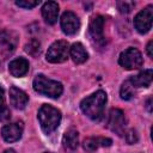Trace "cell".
Segmentation results:
<instances>
[{"mask_svg": "<svg viewBox=\"0 0 153 153\" xmlns=\"http://www.w3.org/2000/svg\"><path fill=\"white\" fill-rule=\"evenodd\" d=\"M106 100H108L106 93L99 90L93 94L84 98L80 103V109L92 121H100L104 115V108Z\"/></svg>", "mask_w": 153, "mask_h": 153, "instance_id": "cell-1", "label": "cell"}, {"mask_svg": "<svg viewBox=\"0 0 153 153\" xmlns=\"http://www.w3.org/2000/svg\"><path fill=\"white\" fill-rule=\"evenodd\" d=\"M41 128L44 133H53L61 122V111L49 104H43L37 114Z\"/></svg>", "mask_w": 153, "mask_h": 153, "instance_id": "cell-2", "label": "cell"}, {"mask_svg": "<svg viewBox=\"0 0 153 153\" xmlns=\"http://www.w3.org/2000/svg\"><path fill=\"white\" fill-rule=\"evenodd\" d=\"M32 85H33V90L36 92H38L39 94H43L45 97H49V98H59L63 91L61 82H59L56 80H51L43 74L36 75Z\"/></svg>", "mask_w": 153, "mask_h": 153, "instance_id": "cell-3", "label": "cell"}, {"mask_svg": "<svg viewBox=\"0 0 153 153\" xmlns=\"http://www.w3.org/2000/svg\"><path fill=\"white\" fill-rule=\"evenodd\" d=\"M69 56V44L67 41L60 39L54 42L47 51V61L51 63L65 62Z\"/></svg>", "mask_w": 153, "mask_h": 153, "instance_id": "cell-4", "label": "cell"}, {"mask_svg": "<svg viewBox=\"0 0 153 153\" xmlns=\"http://www.w3.org/2000/svg\"><path fill=\"white\" fill-rule=\"evenodd\" d=\"M142 62H143L142 61V55L135 48H128V49L123 50L120 54V57H118V63L124 69H128V71L136 69V68L141 67Z\"/></svg>", "mask_w": 153, "mask_h": 153, "instance_id": "cell-5", "label": "cell"}, {"mask_svg": "<svg viewBox=\"0 0 153 153\" xmlns=\"http://www.w3.org/2000/svg\"><path fill=\"white\" fill-rule=\"evenodd\" d=\"M152 19H153V5H148L135 16L134 26L140 33H146L152 27Z\"/></svg>", "mask_w": 153, "mask_h": 153, "instance_id": "cell-6", "label": "cell"}, {"mask_svg": "<svg viewBox=\"0 0 153 153\" xmlns=\"http://www.w3.org/2000/svg\"><path fill=\"white\" fill-rule=\"evenodd\" d=\"M108 128L115 134L122 136L126 128V116L120 109H111L108 118Z\"/></svg>", "mask_w": 153, "mask_h": 153, "instance_id": "cell-7", "label": "cell"}, {"mask_svg": "<svg viewBox=\"0 0 153 153\" xmlns=\"http://www.w3.org/2000/svg\"><path fill=\"white\" fill-rule=\"evenodd\" d=\"M60 24H61V29L62 31L66 33V35H74L79 31V27H80V20L79 18L76 17L75 13L71 12V11H66L62 17H61V20H60Z\"/></svg>", "mask_w": 153, "mask_h": 153, "instance_id": "cell-8", "label": "cell"}, {"mask_svg": "<svg viewBox=\"0 0 153 153\" xmlns=\"http://www.w3.org/2000/svg\"><path fill=\"white\" fill-rule=\"evenodd\" d=\"M104 18L102 16H96L91 19L88 25V32L92 41L97 44L104 43Z\"/></svg>", "mask_w": 153, "mask_h": 153, "instance_id": "cell-9", "label": "cell"}, {"mask_svg": "<svg viewBox=\"0 0 153 153\" xmlns=\"http://www.w3.org/2000/svg\"><path fill=\"white\" fill-rule=\"evenodd\" d=\"M23 134V123L22 122H16V123H10L4 126L1 130L2 139L6 142H16L22 137Z\"/></svg>", "mask_w": 153, "mask_h": 153, "instance_id": "cell-10", "label": "cell"}, {"mask_svg": "<svg viewBox=\"0 0 153 153\" xmlns=\"http://www.w3.org/2000/svg\"><path fill=\"white\" fill-rule=\"evenodd\" d=\"M10 102L16 109L22 110L27 105L29 97L23 90L18 88L16 86H12L10 88Z\"/></svg>", "mask_w": 153, "mask_h": 153, "instance_id": "cell-11", "label": "cell"}, {"mask_svg": "<svg viewBox=\"0 0 153 153\" xmlns=\"http://www.w3.org/2000/svg\"><path fill=\"white\" fill-rule=\"evenodd\" d=\"M8 71L16 78L24 76L27 73V71H29V61L26 59H24V57L14 59V60H12L10 62Z\"/></svg>", "mask_w": 153, "mask_h": 153, "instance_id": "cell-12", "label": "cell"}, {"mask_svg": "<svg viewBox=\"0 0 153 153\" xmlns=\"http://www.w3.org/2000/svg\"><path fill=\"white\" fill-rule=\"evenodd\" d=\"M42 16L45 20V23L53 25L57 22L59 17V5L55 1H48L42 7Z\"/></svg>", "mask_w": 153, "mask_h": 153, "instance_id": "cell-13", "label": "cell"}, {"mask_svg": "<svg viewBox=\"0 0 153 153\" xmlns=\"http://www.w3.org/2000/svg\"><path fill=\"white\" fill-rule=\"evenodd\" d=\"M69 56L72 57L73 62L76 63V65H80V63H84L87 59H88V54L86 51V49L84 48V45L79 42L76 43H73L71 47H69Z\"/></svg>", "mask_w": 153, "mask_h": 153, "instance_id": "cell-14", "label": "cell"}, {"mask_svg": "<svg viewBox=\"0 0 153 153\" xmlns=\"http://www.w3.org/2000/svg\"><path fill=\"white\" fill-rule=\"evenodd\" d=\"M152 78H153L152 69H146L131 76L129 81L134 87H148L152 84Z\"/></svg>", "mask_w": 153, "mask_h": 153, "instance_id": "cell-15", "label": "cell"}, {"mask_svg": "<svg viewBox=\"0 0 153 153\" xmlns=\"http://www.w3.org/2000/svg\"><path fill=\"white\" fill-rule=\"evenodd\" d=\"M62 143L65 149L68 153H73L76 148H78V143H79V135L78 131L74 129H69L65 133L63 137H62Z\"/></svg>", "mask_w": 153, "mask_h": 153, "instance_id": "cell-16", "label": "cell"}, {"mask_svg": "<svg viewBox=\"0 0 153 153\" xmlns=\"http://www.w3.org/2000/svg\"><path fill=\"white\" fill-rule=\"evenodd\" d=\"M111 140L108 137H87L84 140V148L87 152L96 151L99 146H110Z\"/></svg>", "mask_w": 153, "mask_h": 153, "instance_id": "cell-17", "label": "cell"}, {"mask_svg": "<svg viewBox=\"0 0 153 153\" xmlns=\"http://www.w3.org/2000/svg\"><path fill=\"white\" fill-rule=\"evenodd\" d=\"M120 94H121V98L124 100H129L134 97V86L130 84L129 80H127L122 84L121 90H120Z\"/></svg>", "mask_w": 153, "mask_h": 153, "instance_id": "cell-18", "label": "cell"}, {"mask_svg": "<svg viewBox=\"0 0 153 153\" xmlns=\"http://www.w3.org/2000/svg\"><path fill=\"white\" fill-rule=\"evenodd\" d=\"M25 50H26V53L31 54L32 56H36L37 54H39V42L36 39H32L31 42H29L25 45Z\"/></svg>", "mask_w": 153, "mask_h": 153, "instance_id": "cell-19", "label": "cell"}, {"mask_svg": "<svg viewBox=\"0 0 153 153\" xmlns=\"http://www.w3.org/2000/svg\"><path fill=\"white\" fill-rule=\"evenodd\" d=\"M134 6H135V2L133 1H118L117 2V8L120 10L121 13H129Z\"/></svg>", "mask_w": 153, "mask_h": 153, "instance_id": "cell-20", "label": "cell"}, {"mask_svg": "<svg viewBox=\"0 0 153 153\" xmlns=\"http://www.w3.org/2000/svg\"><path fill=\"white\" fill-rule=\"evenodd\" d=\"M38 4H39V0H18V1H16L17 6L23 7V8H27V10L36 7Z\"/></svg>", "mask_w": 153, "mask_h": 153, "instance_id": "cell-21", "label": "cell"}, {"mask_svg": "<svg viewBox=\"0 0 153 153\" xmlns=\"http://www.w3.org/2000/svg\"><path fill=\"white\" fill-rule=\"evenodd\" d=\"M11 117V112L6 105L0 106V122H7Z\"/></svg>", "mask_w": 153, "mask_h": 153, "instance_id": "cell-22", "label": "cell"}, {"mask_svg": "<svg viewBox=\"0 0 153 153\" xmlns=\"http://www.w3.org/2000/svg\"><path fill=\"white\" fill-rule=\"evenodd\" d=\"M137 139H139V136H137V133L134 130V129H130L127 134H126V140H127V142L128 143H135L136 141H137Z\"/></svg>", "mask_w": 153, "mask_h": 153, "instance_id": "cell-23", "label": "cell"}, {"mask_svg": "<svg viewBox=\"0 0 153 153\" xmlns=\"http://www.w3.org/2000/svg\"><path fill=\"white\" fill-rule=\"evenodd\" d=\"M152 44H153V42H152V41H149V42H148V44H147V48H146L147 54H148V56H149V57H153V53H152Z\"/></svg>", "mask_w": 153, "mask_h": 153, "instance_id": "cell-24", "label": "cell"}, {"mask_svg": "<svg viewBox=\"0 0 153 153\" xmlns=\"http://www.w3.org/2000/svg\"><path fill=\"white\" fill-rule=\"evenodd\" d=\"M1 105H5V93L2 87H0V106Z\"/></svg>", "mask_w": 153, "mask_h": 153, "instance_id": "cell-25", "label": "cell"}, {"mask_svg": "<svg viewBox=\"0 0 153 153\" xmlns=\"http://www.w3.org/2000/svg\"><path fill=\"white\" fill-rule=\"evenodd\" d=\"M151 102H152V97H149V98L147 99V102H146V108H147L148 112H152V109H151Z\"/></svg>", "mask_w": 153, "mask_h": 153, "instance_id": "cell-26", "label": "cell"}, {"mask_svg": "<svg viewBox=\"0 0 153 153\" xmlns=\"http://www.w3.org/2000/svg\"><path fill=\"white\" fill-rule=\"evenodd\" d=\"M4 153H16V152H14V149H11V148H10V149H6Z\"/></svg>", "mask_w": 153, "mask_h": 153, "instance_id": "cell-27", "label": "cell"}]
</instances>
